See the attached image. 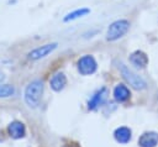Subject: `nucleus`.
<instances>
[{"label": "nucleus", "instance_id": "obj_1", "mask_svg": "<svg viewBox=\"0 0 158 147\" xmlns=\"http://www.w3.org/2000/svg\"><path fill=\"white\" fill-rule=\"evenodd\" d=\"M43 94V83L42 80H33L31 82L23 91L25 103L30 107H37Z\"/></svg>", "mask_w": 158, "mask_h": 147}, {"label": "nucleus", "instance_id": "obj_2", "mask_svg": "<svg viewBox=\"0 0 158 147\" xmlns=\"http://www.w3.org/2000/svg\"><path fill=\"white\" fill-rule=\"evenodd\" d=\"M130 28V22L125 19L121 20H116L114 21L106 31V40L107 41H116L118 38H121Z\"/></svg>", "mask_w": 158, "mask_h": 147}, {"label": "nucleus", "instance_id": "obj_3", "mask_svg": "<svg viewBox=\"0 0 158 147\" xmlns=\"http://www.w3.org/2000/svg\"><path fill=\"white\" fill-rule=\"evenodd\" d=\"M118 70L121 72L123 79L136 90H142L146 88V82L139 77L137 75L135 72H132L127 65H125L123 63H118Z\"/></svg>", "mask_w": 158, "mask_h": 147}, {"label": "nucleus", "instance_id": "obj_4", "mask_svg": "<svg viewBox=\"0 0 158 147\" xmlns=\"http://www.w3.org/2000/svg\"><path fill=\"white\" fill-rule=\"evenodd\" d=\"M96 68H98L96 61L91 54H85L78 61V72L81 75H90L95 73Z\"/></svg>", "mask_w": 158, "mask_h": 147}, {"label": "nucleus", "instance_id": "obj_5", "mask_svg": "<svg viewBox=\"0 0 158 147\" xmlns=\"http://www.w3.org/2000/svg\"><path fill=\"white\" fill-rule=\"evenodd\" d=\"M57 47H58V43L57 42H52V43H47V44L40 46V47L32 49L28 53V59H31V61H38L41 58H44L49 53H52Z\"/></svg>", "mask_w": 158, "mask_h": 147}, {"label": "nucleus", "instance_id": "obj_6", "mask_svg": "<svg viewBox=\"0 0 158 147\" xmlns=\"http://www.w3.org/2000/svg\"><path fill=\"white\" fill-rule=\"evenodd\" d=\"M107 94H109V91H107V89H106L105 86H102L101 89H99V90L91 96V99L89 100V103H88V109H89V110H95L96 107L101 106V105L106 101Z\"/></svg>", "mask_w": 158, "mask_h": 147}, {"label": "nucleus", "instance_id": "obj_7", "mask_svg": "<svg viewBox=\"0 0 158 147\" xmlns=\"http://www.w3.org/2000/svg\"><path fill=\"white\" fill-rule=\"evenodd\" d=\"M158 145V133L154 131H147L138 138L139 147H156Z\"/></svg>", "mask_w": 158, "mask_h": 147}, {"label": "nucleus", "instance_id": "obj_8", "mask_svg": "<svg viewBox=\"0 0 158 147\" xmlns=\"http://www.w3.org/2000/svg\"><path fill=\"white\" fill-rule=\"evenodd\" d=\"M7 132H9L11 138L19 140V138H22L25 136L26 128H25V125L21 121H12L7 126Z\"/></svg>", "mask_w": 158, "mask_h": 147}, {"label": "nucleus", "instance_id": "obj_9", "mask_svg": "<svg viewBox=\"0 0 158 147\" xmlns=\"http://www.w3.org/2000/svg\"><path fill=\"white\" fill-rule=\"evenodd\" d=\"M130 62L132 65H135L138 69H143L147 63H148V57L144 52L142 51H135L131 56H130Z\"/></svg>", "mask_w": 158, "mask_h": 147}, {"label": "nucleus", "instance_id": "obj_10", "mask_svg": "<svg viewBox=\"0 0 158 147\" xmlns=\"http://www.w3.org/2000/svg\"><path fill=\"white\" fill-rule=\"evenodd\" d=\"M65 84H67V77H65L64 73H62V72L56 73V74L51 78V80H49V85H51V88H52L54 91H60V90H63L64 86H65Z\"/></svg>", "mask_w": 158, "mask_h": 147}, {"label": "nucleus", "instance_id": "obj_11", "mask_svg": "<svg viewBox=\"0 0 158 147\" xmlns=\"http://www.w3.org/2000/svg\"><path fill=\"white\" fill-rule=\"evenodd\" d=\"M130 95L131 94H130L128 88L126 85H123V84H117L115 86V89H114V98L118 103H123V101L128 100Z\"/></svg>", "mask_w": 158, "mask_h": 147}, {"label": "nucleus", "instance_id": "obj_12", "mask_svg": "<svg viewBox=\"0 0 158 147\" xmlns=\"http://www.w3.org/2000/svg\"><path fill=\"white\" fill-rule=\"evenodd\" d=\"M131 133H132V132H131V130H130L128 127L122 126V127H118V128L115 130L114 137H115V140H116L118 143H127V142L131 140V136H132Z\"/></svg>", "mask_w": 158, "mask_h": 147}, {"label": "nucleus", "instance_id": "obj_13", "mask_svg": "<svg viewBox=\"0 0 158 147\" xmlns=\"http://www.w3.org/2000/svg\"><path fill=\"white\" fill-rule=\"evenodd\" d=\"M88 14H90V9H88V7H80V9H77V10H73V11L68 12V14L63 17V21H64V22L74 21V20H77V19H80V17L86 16Z\"/></svg>", "mask_w": 158, "mask_h": 147}, {"label": "nucleus", "instance_id": "obj_14", "mask_svg": "<svg viewBox=\"0 0 158 147\" xmlns=\"http://www.w3.org/2000/svg\"><path fill=\"white\" fill-rule=\"evenodd\" d=\"M15 94V86L11 84H0V98H9Z\"/></svg>", "mask_w": 158, "mask_h": 147}]
</instances>
